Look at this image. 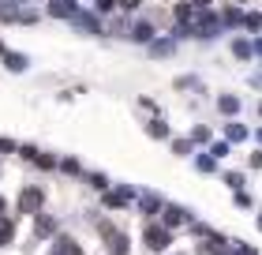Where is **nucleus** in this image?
Instances as JSON below:
<instances>
[{
    "instance_id": "obj_1",
    "label": "nucleus",
    "mask_w": 262,
    "mask_h": 255,
    "mask_svg": "<svg viewBox=\"0 0 262 255\" xmlns=\"http://www.w3.org/2000/svg\"><path fill=\"white\" fill-rule=\"evenodd\" d=\"M150 248H165V244H169V237H165V233H158V229H150Z\"/></svg>"
},
{
    "instance_id": "obj_2",
    "label": "nucleus",
    "mask_w": 262,
    "mask_h": 255,
    "mask_svg": "<svg viewBox=\"0 0 262 255\" xmlns=\"http://www.w3.org/2000/svg\"><path fill=\"white\" fill-rule=\"evenodd\" d=\"M56 255H79V248L71 244V240H60V251H56Z\"/></svg>"
}]
</instances>
